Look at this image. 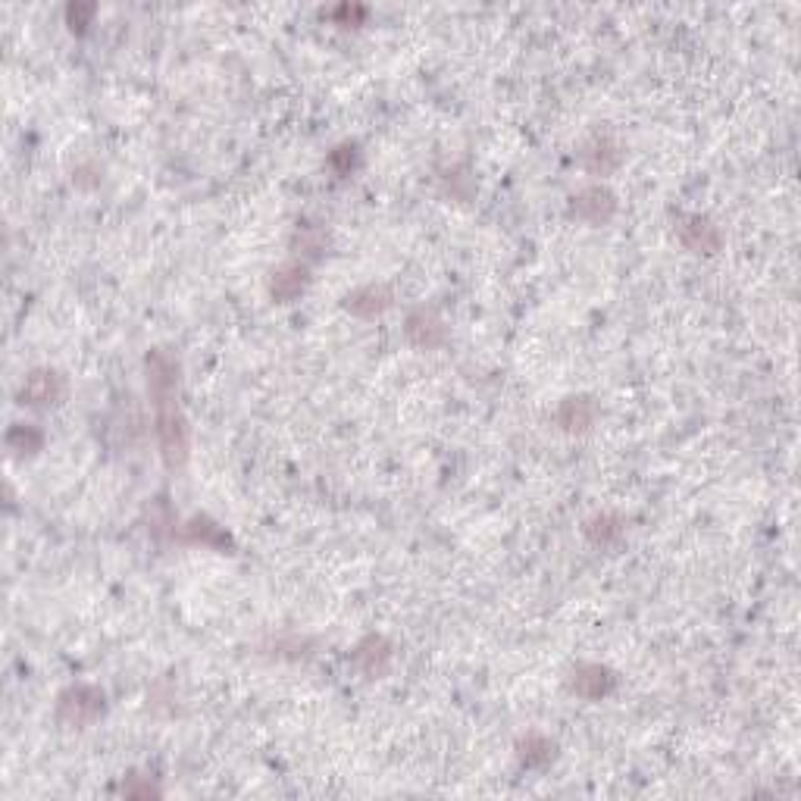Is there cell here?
<instances>
[{"label": "cell", "instance_id": "277c9868", "mask_svg": "<svg viewBox=\"0 0 801 801\" xmlns=\"http://www.w3.org/2000/svg\"><path fill=\"white\" fill-rule=\"evenodd\" d=\"M676 235H679V241H683V248H689L692 254H714L723 245L720 229L708 220V216H701V213L679 216Z\"/></svg>", "mask_w": 801, "mask_h": 801}, {"label": "cell", "instance_id": "30bf717a", "mask_svg": "<svg viewBox=\"0 0 801 801\" xmlns=\"http://www.w3.org/2000/svg\"><path fill=\"white\" fill-rule=\"evenodd\" d=\"M554 420L567 432H586L598 420V404L586 395H570L561 401V407H557Z\"/></svg>", "mask_w": 801, "mask_h": 801}, {"label": "cell", "instance_id": "5bb4252c", "mask_svg": "<svg viewBox=\"0 0 801 801\" xmlns=\"http://www.w3.org/2000/svg\"><path fill=\"white\" fill-rule=\"evenodd\" d=\"M623 532H626V523H623V517H617V514H595L592 520H586V539L592 542V545H614V542H620L623 539Z\"/></svg>", "mask_w": 801, "mask_h": 801}, {"label": "cell", "instance_id": "3957f363", "mask_svg": "<svg viewBox=\"0 0 801 801\" xmlns=\"http://www.w3.org/2000/svg\"><path fill=\"white\" fill-rule=\"evenodd\" d=\"M614 213H617V198H614V191L604 185H589L570 198V216H576L582 223L601 226V223H608Z\"/></svg>", "mask_w": 801, "mask_h": 801}, {"label": "cell", "instance_id": "8992f818", "mask_svg": "<svg viewBox=\"0 0 801 801\" xmlns=\"http://www.w3.org/2000/svg\"><path fill=\"white\" fill-rule=\"evenodd\" d=\"M63 395H66V379L57 370H35L19 385V404H29V407L57 404Z\"/></svg>", "mask_w": 801, "mask_h": 801}, {"label": "cell", "instance_id": "ba28073f", "mask_svg": "<svg viewBox=\"0 0 801 801\" xmlns=\"http://www.w3.org/2000/svg\"><path fill=\"white\" fill-rule=\"evenodd\" d=\"M307 282H310L307 263L288 260V263L279 266V270H273V276H270V295H273L276 304H291V301H298L304 295Z\"/></svg>", "mask_w": 801, "mask_h": 801}, {"label": "cell", "instance_id": "7c38bea8", "mask_svg": "<svg viewBox=\"0 0 801 801\" xmlns=\"http://www.w3.org/2000/svg\"><path fill=\"white\" fill-rule=\"evenodd\" d=\"M554 758H557V745L542 733H529L517 742V761L523 767H548Z\"/></svg>", "mask_w": 801, "mask_h": 801}, {"label": "cell", "instance_id": "52a82bcc", "mask_svg": "<svg viewBox=\"0 0 801 801\" xmlns=\"http://www.w3.org/2000/svg\"><path fill=\"white\" fill-rule=\"evenodd\" d=\"M404 335H407V342L420 348V351H432V348H439L445 345V323L442 317L435 310H414L407 317L404 323Z\"/></svg>", "mask_w": 801, "mask_h": 801}, {"label": "cell", "instance_id": "9c48e42d", "mask_svg": "<svg viewBox=\"0 0 801 801\" xmlns=\"http://www.w3.org/2000/svg\"><path fill=\"white\" fill-rule=\"evenodd\" d=\"M579 157H582V166L589 169V173H595V176H608V173H614V169L620 166V160H623V151H620V144L611 138V135H595L586 148L579 151Z\"/></svg>", "mask_w": 801, "mask_h": 801}, {"label": "cell", "instance_id": "2e32d148", "mask_svg": "<svg viewBox=\"0 0 801 801\" xmlns=\"http://www.w3.org/2000/svg\"><path fill=\"white\" fill-rule=\"evenodd\" d=\"M185 539H191V542H204V545H213V548H226V545H229L226 529H223V526H216V523H210L207 517L191 520V523L185 526Z\"/></svg>", "mask_w": 801, "mask_h": 801}, {"label": "cell", "instance_id": "d6986e66", "mask_svg": "<svg viewBox=\"0 0 801 801\" xmlns=\"http://www.w3.org/2000/svg\"><path fill=\"white\" fill-rule=\"evenodd\" d=\"M94 13H97L94 4H69V7H66L69 26H72V29H79V32H82V29L88 26V22L94 19Z\"/></svg>", "mask_w": 801, "mask_h": 801}, {"label": "cell", "instance_id": "ffe728a7", "mask_svg": "<svg viewBox=\"0 0 801 801\" xmlns=\"http://www.w3.org/2000/svg\"><path fill=\"white\" fill-rule=\"evenodd\" d=\"M332 16H335V19H342L345 26H348V22H360L363 16H367V7H348V4H345V7L332 10Z\"/></svg>", "mask_w": 801, "mask_h": 801}, {"label": "cell", "instance_id": "5b68a950", "mask_svg": "<svg viewBox=\"0 0 801 801\" xmlns=\"http://www.w3.org/2000/svg\"><path fill=\"white\" fill-rule=\"evenodd\" d=\"M614 689H617V673L604 664H579L570 673V692L586 701H601Z\"/></svg>", "mask_w": 801, "mask_h": 801}, {"label": "cell", "instance_id": "e0dca14e", "mask_svg": "<svg viewBox=\"0 0 801 801\" xmlns=\"http://www.w3.org/2000/svg\"><path fill=\"white\" fill-rule=\"evenodd\" d=\"M357 160H360V151L354 148V144H338V148L329 154V166L335 169L338 176H351Z\"/></svg>", "mask_w": 801, "mask_h": 801}, {"label": "cell", "instance_id": "8fae6325", "mask_svg": "<svg viewBox=\"0 0 801 801\" xmlns=\"http://www.w3.org/2000/svg\"><path fill=\"white\" fill-rule=\"evenodd\" d=\"M392 301H395L392 288H385V285H363V288L351 291V295L345 298V307L354 313V317L373 320V317H379V313H385L388 307H392Z\"/></svg>", "mask_w": 801, "mask_h": 801}, {"label": "cell", "instance_id": "ac0fdd59", "mask_svg": "<svg viewBox=\"0 0 801 801\" xmlns=\"http://www.w3.org/2000/svg\"><path fill=\"white\" fill-rule=\"evenodd\" d=\"M295 245L304 251V254H323V248H326V232L323 229H310V226H304L298 235H295Z\"/></svg>", "mask_w": 801, "mask_h": 801}, {"label": "cell", "instance_id": "6da1fadb", "mask_svg": "<svg viewBox=\"0 0 801 801\" xmlns=\"http://www.w3.org/2000/svg\"><path fill=\"white\" fill-rule=\"evenodd\" d=\"M157 410V442L163 451L166 467H182L188 460V420L179 407V392L151 398Z\"/></svg>", "mask_w": 801, "mask_h": 801}, {"label": "cell", "instance_id": "7a4b0ae2", "mask_svg": "<svg viewBox=\"0 0 801 801\" xmlns=\"http://www.w3.org/2000/svg\"><path fill=\"white\" fill-rule=\"evenodd\" d=\"M104 708H107L104 692L79 683V686H69L60 695L57 717H60L63 726H69V730H85V726H91V723H97L104 717Z\"/></svg>", "mask_w": 801, "mask_h": 801}, {"label": "cell", "instance_id": "4fadbf2b", "mask_svg": "<svg viewBox=\"0 0 801 801\" xmlns=\"http://www.w3.org/2000/svg\"><path fill=\"white\" fill-rule=\"evenodd\" d=\"M354 661L367 670L370 676H379L385 673L388 661H392V645H388L382 636H370L367 642H360L357 651H354Z\"/></svg>", "mask_w": 801, "mask_h": 801}, {"label": "cell", "instance_id": "9a60e30c", "mask_svg": "<svg viewBox=\"0 0 801 801\" xmlns=\"http://www.w3.org/2000/svg\"><path fill=\"white\" fill-rule=\"evenodd\" d=\"M7 445L16 454H38L44 448V432L32 423H16L7 432Z\"/></svg>", "mask_w": 801, "mask_h": 801}]
</instances>
